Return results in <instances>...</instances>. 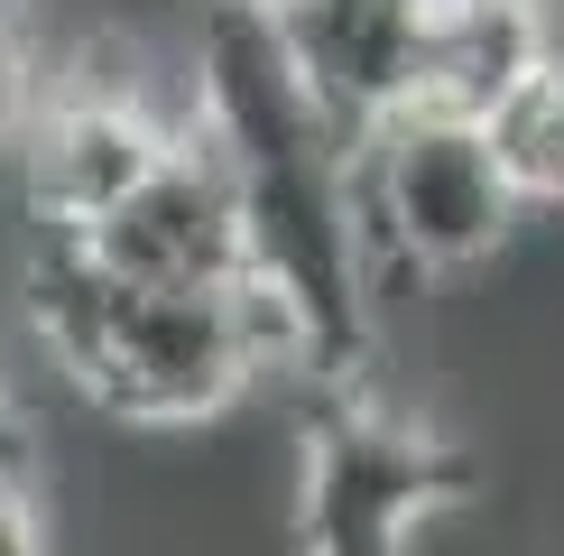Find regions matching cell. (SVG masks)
Instances as JSON below:
<instances>
[{"label":"cell","instance_id":"cell-12","mask_svg":"<svg viewBox=\"0 0 564 556\" xmlns=\"http://www.w3.org/2000/svg\"><path fill=\"white\" fill-rule=\"evenodd\" d=\"M29 408H19V389H10V371H0V482H29Z\"/></svg>","mask_w":564,"mask_h":556},{"label":"cell","instance_id":"cell-8","mask_svg":"<svg viewBox=\"0 0 564 556\" xmlns=\"http://www.w3.org/2000/svg\"><path fill=\"white\" fill-rule=\"evenodd\" d=\"M546 46H555L546 0H454V10H426L408 103L454 111V121H481V111L500 103Z\"/></svg>","mask_w":564,"mask_h":556},{"label":"cell","instance_id":"cell-10","mask_svg":"<svg viewBox=\"0 0 564 556\" xmlns=\"http://www.w3.org/2000/svg\"><path fill=\"white\" fill-rule=\"evenodd\" d=\"M37 56H29V29H19V10L0 0V149H10L19 130H29V111H37Z\"/></svg>","mask_w":564,"mask_h":556},{"label":"cell","instance_id":"cell-4","mask_svg":"<svg viewBox=\"0 0 564 556\" xmlns=\"http://www.w3.org/2000/svg\"><path fill=\"white\" fill-rule=\"evenodd\" d=\"M481 492L454 436L380 399H334L296 455V547L305 556H416V538Z\"/></svg>","mask_w":564,"mask_h":556},{"label":"cell","instance_id":"cell-13","mask_svg":"<svg viewBox=\"0 0 564 556\" xmlns=\"http://www.w3.org/2000/svg\"><path fill=\"white\" fill-rule=\"evenodd\" d=\"M241 10H260V19H288V10H305V0H241Z\"/></svg>","mask_w":564,"mask_h":556},{"label":"cell","instance_id":"cell-6","mask_svg":"<svg viewBox=\"0 0 564 556\" xmlns=\"http://www.w3.org/2000/svg\"><path fill=\"white\" fill-rule=\"evenodd\" d=\"M65 242H84L111 278H139V288H231V278H250L241 195H231V168L214 158V139L195 121L176 130V149L102 223L65 232Z\"/></svg>","mask_w":564,"mask_h":556},{"label":"cell","instance_id":"cell-2","mask_svg":"<svg viewBox=\"0 0 564 556\" xmlns=\"http://www.w3.org/2000/svg\"><path fill=\"white\" fill-rule=\"evenodd\" d=\"M29 324L93 408L149 436L214 427L250 381L305 371V324L260 269L231 288H139L65 232L29 260Z\"/></svg>","mask_w":564,"mask_h":556},{"label":"cell","instance_id":"cell-14","mask_svg":"<svg viewBox=\"0 0 564 556\" xmlns=\"http://www.w3.org/2000/svg\"><path fill=\"white\" fill-rule=\"evenodd\" d=\"M426 10H454V0H426Z\"/></svg>","mask_w":564,"mask_h":556},{"label":"cell","instance_id":"cell-9","mask_svg":"<svg viewBox=\"0 0 564 556\" xmlns=\"http://www.w3.org/2000/svg\"><path fill=\"white\" fill-rule=\"evenodd\" d=\"M481 139H490L500 185L519 195V214H555L564 204V46H546V56L481 111Z\"/></svg>","mask_w":564,"mask_h":556},{"label":"cell","instance_id":"cell-11","mask_svg":"<svg viewBox=\"0 0 564 556\" xmlns=\"http://www.w3.org/2000/svg\"><path fill=\"white\" fill-rule=\"evenodd\" d=\"M0 556H46V510H37V482H0Z\"/></svg>","mask_w":564,"mask_h":556},{"label":"cell","instance_id":"cell-5","mask_svg":"<svg viewBox=\"0 0 564 556\" xmlns=\"http://www.w3.org/2000/svg\"><path fill=\"white\" fill-rule=\"evenodd\" d=\"M176 130H185V111H167L130 65L111 75V46L75 56L65 75L37 84L29 130L10 139V149H19L29 223L37 232H93L139 177L158 168V158L176 149Z\"/></svg>","mask_w":564,"mask_h":556},{"label":"cell","instance_id":"cell-1","mask_svg":"<svg viewBox=\"0 0 564 556\" xmlns=\"http://www.w3.org/2000/svg\"><path fill=\"white\" fill-rule=\"evenodd\" d=\"M185 121L231 168L250 269L296 307L305 371L351 381V362L370 343V260H361V232H351V139L334 130L305 65L288 56V29L241 10V0H204Z\"/></svg>","mask_w":564,"mask_h":556},{"label":"cell","instance_id":"cell-7","mask_svg":"<svg viewBox=\"0 0 564 556\" xmlns=\"http://www.w3.org/2000/svg\"><path fill=\"white\" fill-rule=\"evenodd\" d=\"M288 56L305 65L315 103L334 111L343 139H361L380 111L408 103L416 84V29H426V0H305L278 19Z\"/></svg>","mask_w":564,"mask_h":556},{"label":"cell","instance_id":"cell-3","mask_svg":"<svg viewBox=\"0 0 564 556\" xmlns=\"http://www.w3.org/2000/svg\"><path fill=\"white\" fill-rule=\"evenodd\" d=\"M519 195L490 168L481 121L398 103L351 139V232L361 260L416 269V278H463L509 250Z\"/></svg>","mask_w":564,"mask_h":556}]
</instances>
